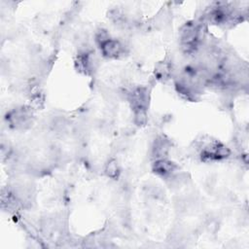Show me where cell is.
<instances>
[{"mask_svg": "<svg viewBox=\"0 0 249 249\" xmlns=\"http://www.w3.org/2000/svg\"><path fill=\"white\" fill-rule=\"evenodd\" d=\"M171 147V143L164 135L158 136L152 146V156L154 159H166Z\"/></svg>", "mask_w": 249, "mask_h": 249, "instance_id": "obj_3", "label": "cell"}, {"mask_svg": "<svg viewBox=\"0 0 249 249\" xmlns=\"http://www.w3.org/2000/svg\"><path fill=\"white\" fill-rule=\"evenodd\" d=\"M148 116L147 110L145 109H138L133 111V123L137 126H143L147 124Z\"/></svg>", "mask_w": 249, "mask_h": 249, "instance_id": "obj_7", "label": "cell"}, {"mask_svg": "<svg viewBox=\"0 0 249 249\" xmlns=\"http://www.w3.org/2000/svg\"><path fill=\"white\" fill-rule=\"evenodd\" d=\"M94 38H95L96 44L100 47L102 44H104L106 41H108L110 39V35L106 29L100 28L96 31Z\"/></svg>", "mask_w": 249, "mask_h": 249, "instance_id": "obj_8", "label": "cell"}, {"mask_svg": "<svg viewBox=\"0 0 249 249\" xmlns=\"http://www.w3.org/2000/svg\"><path fill=\"white\" fill-rule=\"evenodd\" d=\"M154 74L156 79L163 82L169 79L171 75V64L167 61H160L155 66Z\"/></svg>", "mask_w": 249, "mask_h": 249, "instance_id": "obj_5", "label": "cell"}, {"mask_svg": "<svg viewBox=\"0 0 249 249\" xmlns=\"http://www.w3.org/2000/svg\"><path fill=\"white\" fill-rule=\"evenodd\" d=\"M127 99L131 108L134 110L145 109L149 105V89L146 87H138L127 93Z\"/></svg>", "mask_w": 249, "mask_h": 249, "instance_id": "obj_1", "label": "cell"}, {"mask_svg": "<svg viewBox=\"0 0 249 249\" xmlns=\"http://www.w3.org/2000/svg\"><path fill=\"white\" fill-rule=\"evenodd\" d=\"M101 53L107 58H119L124 54V46L116 39L110 38L100 46Z\"/></svg>", "mask_w": 249, "mask_h": 249, "instance_id": "obj_2", "label": "cell"}, {"mask_svg": "<svg viewBox=\"0 0 249 249\" xmlns=\"http://www.w3.org/2000/svg\"><path fill=\"white\" fill-rule=\"evenodd\" d=\"M152 169L156 174L167 178L176 171L177 165L167 159H159L153 162Z\"/></svg>", "mask_w": 249, "mask_h": 249, "instance_id": "obj_4", "label": "cell"}, {"mask_svg": "<svg viewBox=\"0 0 249 249\" xmlns=\"http://www.w3.org/2000/svg\"><path fill=\"white\" fill-rule=\"evenodd\" d=\"M104 173L112 178V179H116L118 178L119 174H120V167L118 164V161L115 159H111L109 160L104 166Z\"/></svg>", "mask_w": 249, "mask_h": 249, "instance_id": "obj_6", "label": "cell"}]
</instances>
